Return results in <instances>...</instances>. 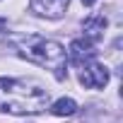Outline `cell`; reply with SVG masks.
Here are the masks:
<instances>
[{
	"mask_svg": "<svg viewBox=\"0 0 123 123\" xmlns=\"http://www.w3.org/2000/svg\"><path fill=\"white\" fill-rule=\"evenodd\" d=\"M70 5V0H31L29 3V10L39 17H46V19H58L63 17L65 10Z\"/></svg>",
	"mask_w": 123,
	"mask_h": 123,
	"instance_id": "obj_3",
	"label": "cell"
},
{
	"mask_svg": "<svg viewBox=\"0 0 123 123\" xmlns=\"http://www.w3.org/2000/svg\"><path fill=\"white\" fill-rule=\"evenodd\" d=\"M106 17L104 15H94V17H87L85 19V39L89 41V43H97L101 36H104V31H106Z\"/></svg>",
	"mask_w": 123,
	"mask_h": 123,
	"instance_id": "obj_6",
	"label": "cell"
},
{
	"mask_svg": "<svg viewBox=\"0 0 123 123\" xmlns=\"http://www.w3.org/2000/svg\"><path fill=\"white\" fill-rule=\"evenodd\" d=\"M48 109V89L27 77H0V111L34 116Z\"/></svg>",
	"mask_w": 123,
	"mask_h": 123,
	"instance_id": "obj_1",
	"label": "cell"
},
{
	"mask_svg": "<svg viewBox=\"0 0 123 123\" xmlns=\"http://www.w3.org/2000/svg\"><path fill=\"white\" fill-rule=\"evenodd\" d=\"M82 3H85V5H94V3H97V0H82Z\"/></svg>",
	"mask_w": 123,
	"mask_h": 123,
	"instance_id": "obj_9",
	"label": "cell"
},
{
	"mask_svg": "<svg viewBox=\"0 0 123 123\" xmlns=\"http://www.w3.org/2000/svg\"><path fill=\"white\" fill-rule=\"evenodd\" d=\"M51 111H53L55 116H73V113L77 111V104H75V99L63 97V99H55V101L51 104Z\"/></svg>",
	"mask_w": 123,
	"mask_h": 123,
	"instance_id": "obj_7",
	"label": "cell"
},
{
	"mask_svg": "<svg viewBox=\"0 0 123 123\" xmlns=\"http://www.w3.org/2000/svg\"><path fill=\"white\" fill-rule=\"evenodd\" d=\"M80 82H82L87 89H101V87H106V82H109V70H106V65H99V63L85 65V70L80 73Z\"/></svg>",
	"mask_w": 123,
	"mask_h": 123,
	"instance_id": "obj_4",
	"label": "cell"
},
{
	"mask_svg": "<svg viewBox=\"0 0 123 123\" xmlns=\"http://www.w3.org/2000/svg\"><path fill=\"white\" fill-rule=\"evenodd\" d=\"M65 53L70 55V60H73V63H75V65H80V68H82V65L94 63V55H97L94 43H89L87 39H75Z\"/></svg>",
	"mask_w": 123,
	"mask_h": 123,
	"instance_id": "obj_5",
	"label": "cell"
},
{
	"mask_svg": "<svg viewBox=\"0 0 123 123\" xmlns=\"http://www.w3.org/2000/svg\"><path fill=\"white\" fill-rule=\"evenodd\" d=\"M5 27H7V19H5V17H0V31H3Z\"/></svg>",
	"mask_w": 123,
	"mask_h": 123,
	"instance_id": "obj_8",
	"label": "cell"
},
{
	"mask_svg": "<svg viewBox=\"0 0 123 123\" xmlns=\"http://www.w3.org/2000/svg\"><path fill=\"white\" fill-rule=\"evenodd\" d=\"M17 43V51L19 55H24L27 60L51 70L55 75V80H63L65 77V46L58 43L53 39H43V36H36V34H27V36H19L15 39Z\"/></svg>",
	"mask_w": 123,
	"mask_h": 123,
	"instance_id": "obj_2",
	"label": "cell"
}]
</instances>
